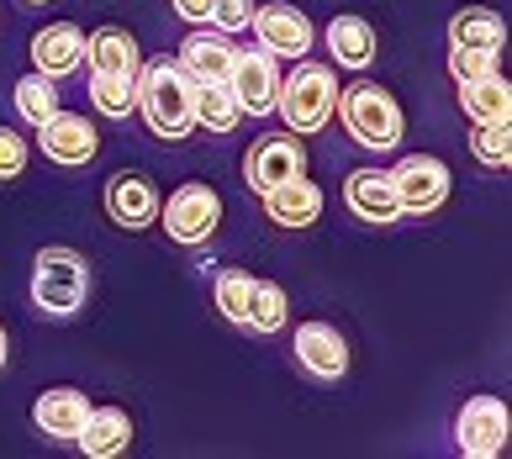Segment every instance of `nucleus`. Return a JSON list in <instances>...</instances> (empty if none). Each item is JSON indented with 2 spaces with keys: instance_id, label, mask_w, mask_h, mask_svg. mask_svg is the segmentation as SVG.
Wrapping results in <instances>:
<instances>
[{
  "instance_id": "f257e3e1",
  "label": "nucleus",
  "mask_w": 512,
  "mask_h": 459,
  "mask_svg": "<svg viewBox=\"0 0 512 459\" xmlns=\"http://www.w3.org/2000/svg\"><path fill=\"white\" fill-rule=\"evenodd\" d=\"M138 111L154 127V138L185 143L196 127V80L180 69V59H154L138 69Z\"/></svg>"
},
{
  "instance_id": "f03ea898",
  "label": "nucleus",
  "mask_w": 512,
  "mask_h": 459,
  "mask_svg": "<svg viewBox=\"0 0 512 459\" xmlns=\"http://www.w3.org/2000/svg\"><path fill=\"white\" fill-rule=\"evenodd\" d=\"M333 106H338L333 69L317 64V59H301L286 80H280V90H275V111H280V122H286V132H296V138L328 127Z\"/></svg>"
},
{
  "instance_id": "7ed1b4c3",
  "label": "nucleus",
  "mask_w": 512,
  "mask_h": 459,
  "mask_svg": "<svg viewBox=\"0 0 512 459\" xmlns=\"http://www.w3.org/2000/svg\"><path fill=\"white\" fill-rule=\"evenodd\" d=\"M338 117H344L349 138L359 148H370V153H391L396 143H402V132H407L396 95L386 85H370V80L338 90Z\"/></svg>"
},
{
  "instance_id": "20e7f679",
  "label": "nucleus",
  "mask_w": 512,
  "mask_h": 459,
  "mask_svg": "<svg viewBox=\"0 0 512 459\" xmlns=\"http://www.w3.org/2000/svg\"><path fill=\"white\" fill-rule=\"evenodd\" d=\"M90 296V264L85 254H74V248L53 243V248H37L32 259V301L37 312L48 317H74Z\"/></svg>"
},
{
  "instance_id": "39448f33",
  "label": "nucleus",
  "mask_w": 512,
  "mask_h": 459,
  "mask_svg": "<svg viewBox=\"0 0 512 459\" xmlns=\"http://www.w3.org/2000/svg\"><path fill=\"white\" fill-rule=\"evenodd\" d=\"M159 212H164V233L169 238L196 248V243H206L222 227V196L212 185H180L169 201H159Z\"/></svg>"
},
{
  "instance_id": "423d86ee",
  "label": "nucleus",
  "mask_w": 512,
  "mask_h": 459,
  "mask_svg": "<svg viewBox=\"0 0 512 459\" xmlns=\"http://www.w3.org/2000/svg\"><path fill=\"white\" fill-rule=\"evenodd\" d=\"M507 433H512V417L502 396H470L460 417H454V444L470 459H497L507 449Z\"/></svg>"
},
{
  "instance_id": "0eeeda50",
  "label": "nucleus",
  "mask_w": 512,
  "mask_h": 459,
  "mask_svg": "<svg viewBox=\"0 0 512 459\" xmlns=\"http://www.w3.org/2000/svg\"><path fill=\"white\" fill-rule=\"evenodd\" d=\"M391 185H396V201H402V212H439L449 201V164L433 159V153H407L402 164L391 169Z\"/></svg>"
},
{
  "instance_id": "6e6552de",
  "label": "nucleus",
  "mask_w": 512,
  "mask_h": 459,
  "mask_svg": "<svg viewBox=\"0 0 512 459\" xmlns=\"http://www.w3.org/2000/svg\"><path fill=\"white\" fill-rule=\"evenodd\" d=\"M296 175H307V148H301L296 132H270V138H259L249 148V159H243V180H249L259 196L296 180Z\"/></svg>"
},
{
  "instance_id": "1a4fd4ad",
  "label": "nucleus",
  "mask_w": 512,
  "mask_h": 459,
  "mask_svg": "<svg viewBox=\"0 0 512 459\" xmlns=\"http://www.w3.org/2000/svg\"><path fill=\"white\" fill-rule=\"evenodd\" d=\"M254 37L264 53H275V59H307L312 48V22L307 11H296L291 0H270V6H254Z\"/></svg>"
},
{
  "instance_id": "9d476101",
  "label": "nucleus",
  "mask_w": 512,
  "mask_h": 459,
  "mask_svg": "<svg viewBox=\"0 0 512 459\" xmlns=\"http://www.w3.org/2000/svg\"><path fill=\"white\" fill-rule=\"evenodd\" d=\"M227 90L233 101L249 111V117H270L275 111V90H280V74H275V53H238L233 59V74H227Z\"/></svg>"
},
{
  "instance_id": "9b49d317",
  "label": "nucleus",
  "mask_w": 512,
  "mask_h": 459,
  "mask_svg": "<svg viewBox=\"0 0 512 459\" xmlns=\"http://www.w3.org/2000/svg\"><path fill=\"white\" fill-rule=\"evenodd\" d=\"M344 201L359 222L370 227H391L402 217V201H396V185H391V169H354L344 180Z\"/></svg>"
},
{
  "instance_id": "f8f14e48",
  "label": "nucleus",
  "mask_w": 512,
  "mask_h": 459,
  "mask_svg": "<svg viewBox=\"0 0 512 459\" xmlns=\"http://www.w3.org/2000/svg\"><path fill=\"white\" fill-rule=\"evenodd\" d=\"M296 359L301 370L317 375V380H338L349 370V343L333 322H301L296 328Z\"/></svg>"
},
{
  "instance_id": "ddd939ff",
  "label": "nucleus",
  "mask_w": 512,
  "mask_h": 459,
  "mask_svg": "<svg viewBox=\"0 0 512 459\" xmlns=\"http://www.w3.org/2000/svg\"><path fill=\"white\" fill-rule=\"evenodd\" d=\"M106 212L117 227H154L159 222V190L148 175H111L106 180Z\"/></svg>"
},
{
  "instance_id": "4468645a",
  "label": "nucleus",
  "mask_w": 512,
  "mask_h": 459,
  "mask_svg": "<svg viewBox=\"0 0 512 459\" xmlns=\"http://www.w3.org/2000/svg\"><path fill=\"white\" fill-rule=\"evenodd\" d=\"M37 132H43V153L53 164H90V159H96V148H101L96 127H90L80 111H53Z\"/></svg>"
},
{
  "instance_id": "2eb2a0df",
  "label": "nucleus",
  "mask_w": 512,
  "mask_h": 459,
  "mask_svg": "<svg viewBox=\"0 0 512 459\" xmlns=\"http://www.w3.org/2000/svg\"><path fill=\"white\" fill-rule=\"evenodd\" d=\"M85 417H90V396L74 391V386H53V391L37 396V407H32V423L43 428L48 438H64V444L80 438Z\"/></svg>"
},
{
  "instance_id": "dca6fc26",
  "label": "nucleus",
  "mask_w": 512,
  "mask_h": 459,
  "mask_svg": "<svg viewBox=\"0 0 512 459\" xmlns=\"http://www.w3.org/2000/svg\"><path fill=\"white\" fill-rule=\"evenodd\" d=\"M238 53L227 48V32H191L180 43V69L191 74L196 85H227Z\"/></svg>"
},
{
  "instance_id": "f3484780",
  "label": "nucleus",
  "mask_w": 512,
  "mask_h": 459,
  "mask_svg": "<svg viewBox=\"0 0 512 459\" xmlns=\"http://www.w3.org/2000/svg\"><path fill=\"white\" fill-rule=\"evenodd\" d=\"M264 217H270L275 227H312L322 217V190L307 180V175H296L286 185H275V190H264Z\"/></svg>"
},
{
  "instance_id": "a211bd4d",
  "label": "nucleus",
  "mask_w": 512,
  "mask_h": 459,
  "mask_svg": "<svg viewBox=\"0 0 512 459\" xmlns=\"http://www.w3.org/2000/svg\"><path fill=\"white\" fill-rule=\"evenodd\" d=\"M32 59L37 69L48 74V80H59V74H74L85 64V32L80 27H69V22H53L32 37Z\"/></svg>"
},
{
  "instance_id": "6ab92c4d",
  "label": "nucleus",
  "mask_w": 512,
  "mask_h": 459,
  "mask_svg": "<svg viewBox=\"0 0 512 459\" xmlns=\"http://www.w3.org/2000/svg\"><path fill=\"white\" fill-rule=\"evenodd\" d=\"M74 444H80L90 459H117L132 444V417L122 407H90V417H85V428H80Z\"/></svg>"
},
{
  "instance_id": "aec40b11",
  "label": "nucleus",
  "mask_w": 512,
  "mask_h": 459,
  "mask_svg": "<svg viewBox=\"0 0 512 459\" xmlns=\"http://www.w3.org/2000/svg\"><path fill=\"white\" fill-rule=\"evenodd\" d=\"M85 64L101 69V74H138L143 69V53H138V37L122 32V27H101L85 37Z\"/></svg>"
},
{
  "instance_id": "412c9836",
  "label": "nucleus",
  "mask_w": 512,
  "mask_h": 459,
  "mask_svg": "<svg viewBox=\"0 0 512 459\" xmlns=\"http://www.w3.org/2000/svg\"><path fill=\"white\" fill-rule=\"evenodd\" d=\"M507 43V22L491 6H465L460 16H449V48H486L502 53Z\"/></svg>"
},
{
  "instance_id": "4be33fe9",
  "label": "nucleus",
  "mask_w": 512,
  "mask_h": 459,
  "mask_svg": "<svg viewBox=\"0 0 512 459\" xmlns=\"http://www.w3.org/2000/svg\"><path fill=\"white\" fill-rule=\"evenodd\" d=\"M328 53H333V64H344V69H370L375 64V27L365 16H333Z\"/></svg>"
},
{
  "instance_id": "5701e85b",
  "label": "nucleus",
  "mask_w": 512,
  "mask_h": 459,
  "mask_svg": "<svg viewBox=\"0 0 512 459\" xmlns=\"http://www.w3.org/2000/svg\"><path fill=\"white\" fill-rule=\"evenodd\" d=\"M460 106H465L470 122H512V85L491 69V74H481V80L460 85Z\"/></svg>"
},
{
  "instance_id": "b1692460",
  "label": "nucleus",
  "mask_w": 512,
  "mask_h": 459,
  "mask_svg": "<svg viewBox=\"0 0 512 459\" xmlns=\"http://www.w3.org/2000/svg\"><path fill=\"white\" fill-rule=\"evenodd\" d=\"M90 101H96L101 117H132L138 111V74H101L90 69Z\"/></svg>"
},
{
  "instance_id": "393cba45",
  "label": "nucleus",
  "mask_w": 512,
  "mask_h": 459,
  "mask_svg": "<svg viewBox=\"0 0 512 459\" xmlns=\"http://www.w3.org/2000/svg\"><path fill=\"white\" fill-rule=\"evenodd\" d=\"M254 275L249 270H222L217 275V312L233 322V328H249V317H254Z\"/></svg>"
},
{
  "instance_id": "a878e982",
  "label": "nucleus",
  "mask_w": 512,
  "mask_h": 459,
  "mask_svg": "<svg viewBox=\"0 0 512 459\" xmlns=\"http://www.w3.org/2000/svg\"><path fill=\"white\" fill-rule=\"evenodd\" d=\"M16 111H22L27 127H43L53 111H59V90H53V80L43 69H32V74L16 80Z\"/></svg>"
},
{
  "instance_id": "bb28decb",
  "label": "nucleus",
  "mask_w": 512,
  "mask_h": 459,
  "mask_svg": "<svg viewBox=\"0 0 512 459\" xmlns=\"http://www.w3.org/2000/svg\"><path fill=\"white\" fill-rule=\"evenodd\" d=\"M243 122V106L227 85H196V127L206 132H233Z\"/></svg>"
},
{
  "instance_id": "cd10ccee",
  "label": "nucleus",
  "mask_w": 512,
  "mask_h": 459,
  "mask_svg": "<svg viewBox=\"0 0 512 459\" xmlns=\"http://www.w3.org/2000/svg\"><path fill=\"white\" fill-rule=\"evenodd\" d=\"M286 317H291L286 285L259 280V285H254V317H249V328H254V333H280V328H286Z\"/></svg>"
},
{
  "instance_id": "c85d7f7f",
  "label": "nucleus",
  "mask_w": 512,
  "mask_h": 459,
  "mask_svg": "<svg viewBox=\"0 0 512 459\" xmlns=\"http://www.w3.org/2000/svg\"><path fill=\"white\" fill-rule=\"evenodd\" d=\"M470 153H476L486 169H507L512 164V122H476Z\"/></svg>"
},
{
  "instance_id": "c756f323",
  "label": "nucleus",
  "mask_w": 512,
  "mask_h": 459,
  "mask_svg": "<svg viewBox=\"0 0 512 459\" xmlns=\"http://www.w3.org/2000/svg\"><path fill=\"white\" fill-rule=\"evenodd\" d=\"M249 22H254V0H212V16H206L212 32H249Z\"/></svg>"
},
{
  "instance_id": "7c9ffc66",
  "label": "nucleus",
  "mask_w": 512,
  "mask_h": 459,
  "mask_svg": "<svg viewBox=\"0 0 512 459\" xmlns=\"http://www.w3.org/2000/svg\"><path fill=\"white\" fill-rule=\"evenodd\" d=\"M497 69V53H486V48H449V74L454 80H481V74Z\"/></svg>"
},
{
  "instance_id": "2f4dec72",
  "label": "nucleus",
  "mask_w": 512,
  "mask_h": 459,
  "mask_svg": "<svg viewBox=\"0 0 512 459\" xmlns=\"http://www.w3.org/2000/svg\"><path fill=\"white\" fill-rule=\"evenodd\" d=\"M22 169H27V143H22V132L0 127V180H16Z\"/></svg>"
},
{
  "instance_id": "473e14b6",
  "label": "nucleus",
  "mask_w": 512,
  "mask_h": 459,
  "mask_svg": "<svg viewBox=\"0 0 512 459\" xmlns=\"http://www.w3.org/2000/svg\"><path fill=\"white\" fill-rule=\"evenodd\" d=\"M169 6H175V16H180V22H191V27H201L206 16H212V0H169Z\"/></svg>"
},
{
  "instance_id": "72a5a7b5",
  "label": "nucleus",
  "mask_w": 512,
  "mask_h": 459,
  "mask_svg": "<svg viewBox=\"0 0 512 459\" xmlns=\"http://www.w3.org/2000/svg\"><path fill=\"white\" fill-rule=\"evenodd\" d=\"M6 354H11V343H6V328H0V370H6Z\"/></svg>"
},
{
  "instance_id": "f704fd0d",
  "label": "nucleus",
  "mask_w": 512,
  "mask_h": 459,
  "mask_svg": "<svg viewBox=\"0 0 512 459\" xmlns=\"http://www.w3.org/2000/svg\"><path fill=\"white\" fill-rule=\"evenodd\" d=\"M32 6H48V0H32Z\"/></svg>"
}]
</instances>
